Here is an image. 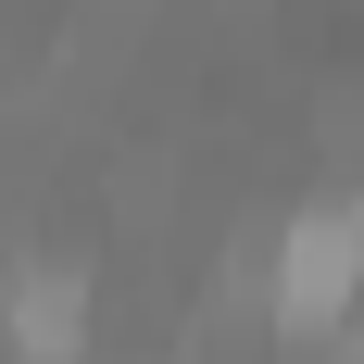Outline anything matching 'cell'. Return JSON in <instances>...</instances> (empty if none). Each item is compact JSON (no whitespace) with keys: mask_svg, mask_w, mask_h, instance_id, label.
<instances>
[{"mask_svg":"<svg viewBox=\"0 0 364 364\" xmlns=\"http://www.w3.org/2000/svg\"><path fill=\"white\" fill-rule=\"evenodd\" d=\"M352 301H364V201L327 188V201H301V214L264 239V314L314 339V327H339Z\"/></svg>","mask_w":364,"mask_h":364,"instance_id":"6da1fadb","label":"cell"},{"mask_svg":"<svg viewBox=\"0 0 364 364\" xmlns=\"http://www.w3.org/2000/svg\"><path fill=\"white\" fill-rule=\"evenodd\" d=\"M0 339H13V364H75L88 352V277H75V264H13Z\"/></svg>","mask_w":364,"mask_h":364,"instance_id":"7a4b0ae2","label":"cell"}]
</instances>
